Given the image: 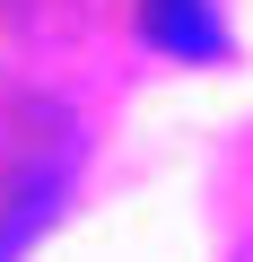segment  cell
<instances>
[{"label": "cell", "instance_id": "obj_1", "mask_svg": "<svg viewBox=\"0 0 253 262\" xmlns=\"http://www.w3.org/2000/svg\"><path fill=\"white\" fill-rule=\"evenodd\" d=\"M140 35H149L157 53H183V61L227 53V27H218L210 0H140Z\"/></svg>", "mask_w": 253, "mask_h": 262}]
</instances>
